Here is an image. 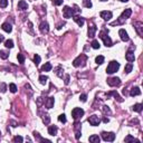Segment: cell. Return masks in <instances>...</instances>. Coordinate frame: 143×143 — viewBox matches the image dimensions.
I'll return each instance as SVG.
<instances>
[{
	"mask_svg": "<svg viewBox=\"0 0 143 143\" xmlns=\"http://www.w3.org/2000/svg\"><path fill=\"white\" fill-rule=\"evenodd\" d=\"M118 68H120V63L116 62V60H112V62H109V64L107 65L106 73L107 74H114L115 72L118 71Z\"/></svg>",
	"mask_w": 143,
	"mask_h": 143,
	"instance_id": "1",
	"label": "cell"
},
{
	"mask_svg": "<svg viewBox=\"0 0 143 143\" xmlns=\"http://www.w3.org/2000/svg\"><path fill=\"white\" fill-rule=\"evenodd\" d=\"M131 13H132V10H131V9H125V10L122 12V15L120 16V20H117V21H115V22H112V26L123 24V22H124V20L127 19V18L131 16Z\"/></svg>",
	"mask_w": 143,
	"mask_h": 143,
	"instance_id": "2",
	"label": "cell"
},
{
	"mask_svg": "<svg viewBox=\"0 0 143 143\" xmlns=\"http://www.w3.org/2000/svg\"><path fill=\"white\" fill-rule=\"evenodd\" d=\"M100 38L104 41V45L106 47H111L112 45H113L112 39L109 38V36H107V33L105 30H103V31H101V33H100Z\"/></svg>",
	"mask_w": 143,
	"mask_h": 143,
	"instance_id": "3",
	"label": "cell"
},
{
	"mask_svg": "<svg viewBox=\"0 0 143 143\" xmlns=\"http://www.w3.org/2000/svg\"><path fill=\"white\" fill-rule=\"evenodd\" d=\"M86 59H87V57L84 55V54H82V55H79L76 59H74V62H73V65L75 67H79V66H84L85 65V63H86Z\"/></svg>",
	"mask_w": 143,
	"mask_h": 143,
	"instance_id": "4",
	"label": "cell"
},
{
	"mask_svg": "<svg viewBox=\"0 0 143 143\" xmlns=\"http://www.w3.org/2000/svg\"><path fill=\"white\" fill-rule=\"evenodd\" d=\"M83 115H84V109L80 108V107H75V108L72 111V116H73V118L75 121L82 118Z\"/></svg>",
	"mask_w": 143,
	"mask_h": 143,
	"instance_id": "5",
	"label": "cell"
},
{
	"mask_svg": "<svg viewBox=\"0 0 143 143\" xmlns=\"http://www.w3.org/2000/svg\"><path fill=\"white\" fill-rule=\"evenodd\" d=\"M63 15H64L65 18H71L73 16H75V9H72L71 7L65 6L64 9H63Z\"/></svg>",
	"mask_w": 143,
	"mask_h": 143,
	"instance_id": "6",
	"label": "cell"
},
{
	"mask_svg": "<svg viewBox=\"0 0 143 143\" xmlns=\"http://www.w3.org/2000/svg\"><path fill=\"white\" fill-rule=\"evenodd\" d=\"M102 138L104 141L112 142V141L115 140V134L113 132H102Z\"/></svg>",
	"mask_w": 143,
	"mask_h": 143,
	"instance_id": "7",
	"label": "cell"
},
{
	"mask_svg": "<svg viewBox=\"0 0 143 143\" xmlns=\"http://www.w3.org/2000/svg\"><path fill=\"white\" fill-rule=\"evenodd\" d=\"M87 122H88L91 125H93V126H97V125L100 124L101 120L97 115H91L88 118H87Z\"/></svg>",
	"mask_w": 143,
	"mask_h": 143,
	"instance_id": "8",
	"label": "cell"
},
{
	"mask_svg": "<svg viewBox=\"0 0 143 143\" xmlns=\"http://www.w3.org/2000/svg\"><path fill=\"white\" fill-rule=\"evenodd\" d=\"M107 84L112 87H115V86H120L121 85V79L118 77H112L107 79Z\"/></svg>",
	"mask_w": 143,
	"mask_h": 143,
	"instance_id": "9",
	"label": "cell"
},
{
	"mask_svg": "<svg viewBox=\"0 0 143 143\" xmlns=\"http://www.w3.org/2000/svg\"><path fill=\"white\" fill-rule=\"evenodd\" d=\"M96 30H97V28H96V26L94 24L88 25V30H87V35H88V37L89 38H93L94 36H95Z\"/></svg>",
	"mask_w": 143,
	"mask_h": 143,
	"instance_id": "10",
	"label": "cell"
},
{
	"mask_svg": "<svg viewBox=\"0 0 143 143\" xmlns=\"http://www.w3.org/2000/svg\"><path fill=\"white\" fill-rule=\"evenodd\" d=\"M39 30H40V33L41 34H47L49 31V25H48V22H46V21H44V22H41L40 24V26H39Z\"/></svg>",
	"mask_w": 143,
	"mask_h": 143,
	"instance_id": "11",
	"label": "cell"
},
{
	"mask_svg": "<svg viewBox=\"0 0 143 143\" xmlns=\"http://www.w3.org/2000/svg\"><path fill=\"white\" fill-rule=\"evenodd\" d=\"M100 16H101V18H103L104 20H109L112 18V16H113V13H112L111 11L104 10V11H101Z\"/></svg>",
	"mask_w": 143,
	"mask_h": 143,
	"instance_id": "12",
	"label": "cell"
},
{
	"mask_svg": "<svg viewBox=\"0 0 143 143\" xmlns=\"http://www.w3.org/2000/svg\"><path fill=\"white\" fill-rule=\"evenodd\" d=\"M118 35H120L121 39L123 40V41H129V35H127V33L125 31V29H120V31H118Z\"/></svg>",
	"mask_w": 143,
	"mask_h": 143,
	"instance_id": "13",
	"label": "cell"
},
{
	"mask_svg": "<svg viewBox=\"0 0 143 143\" xmlns=\"http://www.w3.org/2000/svg\"><path fill=\"white\" fill-rule=\"evenodd\" d=\"M125 58H126V60L129 63H132L134 62V59H135V56H134V53L132 50H127L126 54H125Z\"/></svg>",
	"mask_w": 143,
	"mask_h": 143,
	"instance_id": "14",
	"label": "cell"
},
{
	"mask_svg": "<svg viewBox=\"0 0 143 143\" xmlns=\"http://www.w3.org/2000/svg\"><path fill=\"white\" fill-rule=\"evenodd\" d=\"M134 27H135V30H136V33H138V35L142 37V35H143V31H142L143 24L142 22H135V24H134Z\"/></svg>",
	"mask_w": 143,
	"mask_h": 143,
	"instance_id": "15",
	"label": "cell"
},
{
	"mask_svg": "<svg viewBox=\"0 0 143 143\" xmlns=\"http://www.w3.org/2000/svg\"><path fill=\"white\" fill-rule=\"evenodd\" d=\"M73 17H74V21H75L79 27H82L83 25H84V22H85L84 18L79 17V16H73Z\"/></svg>",
	"mask_w": 143,
	"mask_h": 143,
	"instance_id": "16",
	"label": "cell"
},
{
	"mask_svg": "<svg viewBox=\"0 0 143 143\" xmlns=\"http://www.w3.org/2000/svg\"><path fill=\"white\" fill-rule=\"evenodd\" d=\"M27 8H28V3H27L25 0H20V1L18 2V9H20V10H26Z\"/></svg>",
	"mask_w": 143,
	"mask_h": 143,
	"instance_id": "17",
	"label": "cell"
},
{
	"mask_svg": "<svg viewBox=\"0 0 143 143\" xmlns=\"http://www.w3.org/2000/svg\"><path fill=\"white\" fill-rule=\"evenodd\" d=\"M1 28L3 29L6 33H11V30H12V27H11V25L9 24V22H4V24H2Z\"/></svg>",
	"mask_w": 143,
	"mask_h": 143,
	"instance_id": "18",
	"label": "cell"
},
{
	"mask_svg": "<svg viewBox=\"0 0 143 143\" xmlns=\"http://www.w3.org/2000/svg\"><path fill=\"white\" fill-rule=\"evenodd\" d=\"M109 95H113L114 97H115V100H116V101H118V102H123V98L121 97L120 95H118V94H117V92H115V91H112L111 93H108V94H107V97H108Z\"/></svg>",
	"mask_w": 143,
	"mask_h": 143,
	"instance_id": "19",
	"label": "cell"
},
{
	"mask_svg": "<svg viewBox=\"0 0 143 143\" xmlns=\"http://www.w3.org/2000/svg\"><path fill=\"white\" fill-rule=\"evenodd\" d=\"M48 133L53 136L56 135V134H57V126H56V125H50V126L48 127Z\"/></svg>",
	"mask_w": 143,
	"mask_h": 143,
	"instance_id": "20",
	"label": "cell"
},
{
	"mask_svg": "<svg viewBox=\"0 0 143 143\" xmlns=\"http://www.w3.org/2000/svg\"><path fill=\"white\" fill-rule=\"evenodd\" d=\"M141 94V91L139 87H133V88L131 89V92H130V95L131 96H138Z\"/></svg>",
	"mask_w": 143,
	"mask_h": 143,
	"instance_id": "21",
	"label": "cell"
},
{
	"mask_svg": "<svg viewBox=\"0 0 143 143\" xmlns=\"http://www.w3.org/2000/svg\"><path fill=\"white\" fill-rule=\"evenodd\" d=\"M54 103H55L54 97H48L47 98V102H46V107L47 108H51V107L54 106Z\"/></svg>",
	"mask_w": 143,
	"mask_h": 143,
	"instance_id": "22",
	"label": "cell"
},
{
	"mask_svg": "<svg viewBox=\"0 0 143 143\" xmlns=\"http://www.w3.org/2000/svg\"><path fill=\"white\" fill-rule=\"evenodd\" d=\"M100 141H101V139L98 135H91L89 136V142H92V143H100Z\"/></svg>",
	"mask_w": 143,
	"mask_h": 143,
	"instance_id": "23",
	"label": "cell"
},
{
	"mask_svg": "<svg viewBox=\"0 0 143 143\" xmlns=\"http://www.w3.org/2000/svg\"><path fill=\"white\" fill-rule=\"evenodd\" d=\"M132 69H133V64H132V63H129V64H126V65H125L124 72H125V73H126V74L131 73V72H132Z\"/></svg>",
	"mask_w": 143,
	"mask_h": 143,
	"instance_id": "24",
	"label": "cell"
},
{
	"mask_svg": "<svg viewBox=\"0 0 143 143\" xmlns=\"http://www.w3.org/2000/svg\"><path fill=\"white\" fill-rule=\"evenodd\" d=\"M51 68H53V66H51L50 63H46V64H45L44 66L41 67V71H42V72H49Z\"/></svg>",
	"mask_w": 143,
	"mask_h": 143,
	"instance_id": "25",
	"label": "cell"
},
{
	"mask_svg": "<svg viewBox=\"0 0 143 143\" xmlns=\"http://www.w3.org/2000/svg\"><path fill=\"white\" fill-rule=\"evenodd\" d=\"M63 74H64V69H63L62 66H58L57 68H56V75L58 76V77L62 78L63 77Z\"/></svg>",
	"mask_w": 143,
	"mask_h": 143,
	"instance_id": "26",
	"label": "cell"
},
{
	"mask_svg": "<svg viewBox=\"0 0 143 143\" xmlns=\"http://www.w3.org/2000/svg\"><path fill=\"white\" fill-rule=\"evenodd\" d=\"M124 142H140L139 140H136L135 138H133V136H131V135H127L126 138L124 139Z\"/></svg>",
	"mask_w": 143,
	"mask_h": 143,
	"instance_id": "27",
	"label": "cell"
},
{
	"mask_svg": "<svg viewBox=\"0 0 143 143\" xmlns=\"http://www.w3.org/2000/svg\"><path fill=\"white\" fill-rule=\"evenodd\" d=\"M132 109H133L134 112H138V113H140V112L142 111V104L138 103V104H135L133 107H132Z\"/></svg>",
	"mask_w": 143,
	"mask_h": 143,
	"instance_id": "28",
	"label": "cell"
},
{
	"mask_svg": "<svg viewBox=\"0 0 143 143\" xmlns=\"http://www.w3.org/2000/svg\"><path fill=\"white\" fill-rule=\"evenodd\" d=\"M95 62L97 65H102L103 63H104V56H102V55L97 56V57L95 58Z\"/></svg>",
	"mask_w": 143,
	"mask_h": 143,
	"instance_id": "29",
	"label": "cell"
},
{
	"mask_svg": "<svg viewBox=\"0 0 143 143\" xmlns=\"http://www.w3.org/2000/svg\"><path fill=\"white\" fill-rule=\"evenodd\" d=\"M47 80H48V77H47L46 75H40V76H39V82H40V84L45 85V84L47 83Z\"/></svg>",
	"mask_w": 143,
	"mask_h": 143,
	"instance_id": "30",
	"label": "cell"
},
{
	"mask_svg": "<svg viewBox=\"0 0 143 143\" xmlns=\"http://www.w3.org/2000/svg\"><path fill=\"white\" fill-rule=\"evenodd\" d=\"M4 46L7 47V48H12L13 47V41L11 39H8L4 41Z\"/></svg>",
	"mask_w": 143,
	"mask_h": 143,
	"instance_id": "31",
	"label": "cell"
},
{
	"mask_svg": "<svg viewBox=\"0 0 143 143\" xmlns=\"http://www.w3.org/2000/svg\"><path fill=\"white\" fill-rule=\"evenodd\" d=\"M92 47H93L94 49H98L101 47V45H100V42H98V40H93L92 41Z\"/></svg>",
	"mask_w": 143,
	"mask_h": 143,
	"instance_id": "32",
	"label": "cell"
},
{
	"mask_svg": "<svg viewBox=\"0 0 143 143\" xmlns=\"http://www.w3.org/2000/svg\"><path fill=\"white\" fill-rule=\"evenodd\" d=\"M9 56V54L7 53L6 50H0V57L2 58V59H7Z\"/></svg>",
	"mask_w": 143,
	"mask_h": 143,
	"instance_id": "33",
	"label": "cell"
},
{
	"mask_svg": "<svg viewBox=\"0 0 143 143\" xmlns=\"http://www.w3.org/2000/svg\"><path fill=\"white\" fill-rule=\"evenodd\" d=\"M17 58H18V62H19L20 64H24V63H25V56L22 55V54H18Z\"/></svg>",
	"mask_w": 143,
	"mask_h": 143,
	"instance_id": "34",
	"label": "cell"
},
{
	"mask_svg": "<svg viewBox=\"0 0 143 143\" xmlns=\"http://www.w3.org/2000/svg\"><path fill=\"white\" fill-rule=\"evenodd\" d=\"M9 89H10L11 93H16V92H17V86H16L13 83H11V84L9 85Z\"/></svg>",
	"mask_w": 143,
	"mask_h": 143,
	"instance_id": "35",
	"label": "cell"
},
{
	"mask_svg": "<svg viewBox=\"0 0 143 143\" xmlns=\"http://www.w3.org/2000/svg\"><path fill=\"white\" fill-rule=\"evenodd\" d=\"M42 121H44L45 124H49V122H50V117H49L48 114H45L44 117H42Z\"/></svg>",
	"mask_w": 143,
	"mask_h": 143,
	"instance_id": "36",
	"label": "cell"
},
{
	"mask_svg": "<svg viewBox=\"0 0 143 143\" xmlns=\"http://www.w3.org/2000/svg\"><path fill=\"white\" fill-rule=\"evenodd\" d=\"M58 121L62 123H66L67 120H66V116H65V114H60L59 116H58Z\"/></svg>",
	"mask_w": 143,
	"mask_h": 143,
	"instance_id": "37",
	"label": "cell"
},
{
	"mask_svg": "<svg viewBox=\"0 0 143 143\" xmlns=\"http://www.w3.org/2000/svg\"><path fill=\"white\" fill-rule=\"evenodd\" d=\"M34 63H35L36 66H37V65H39V63H40V56L39 55H35V56H34Z\"/></svg>",
	"mask_w": 143,
	"mask_h": 143,
	"instance_id": "38",
	"label": "cell"
},
{
	"mask_svg": "<svg viewBox=\"0 0 143 143\" xmlns=\"http://www.w3.org/2000/svg\"><path fill=\"white\" fill-rule=\"evenodd\" d=\"M83 3H84V7H86V8H92L91 0H83Z\"/></svg>",
	"mask_w": 143,
	"mask_h": 143,
	"instance_id": "39",
	"label": "cell"
},
{
	"mask_svg": "<svg viewBox=\"0 0 143 143\" xmlns=\"http://www.w3.org/2000/svg\"><path fill=\"white\" fill-rule=\"evenodd\" d=\"M0 91H1V93H6L7 85L4 84V83H0Z\"/></svg>",
	"mask_w": 143,
	"mask_h": 143,
	"instance_id": "40",
	"label": "cell"
},
{
	"mask_svg": "<svg viewBox=\"0 0 143 143\" xmlns=\"http://www.w3.org/2000/svg\"><path fill=\"white\" fill-rule=\"evenodd\" d=\"M8 6V0H0V7L1 8H6Z\"/></svg>",
	"mask_w": 143,
	"mask_h": 143,
	"instance_id": "41",
	"label": "cell"
},
{
	"mask_svg": "<svg viewBox=\"0 0 143 143\" xmlns=\"http://www.w3.org/2000/svg\"><path fill=\"white\" fill-rule=\"evenodd\" d=\"M22 141H24V139H22L20 135H17V136H15V138H13V142H19V143H21Z\"/></svg>",
	"mask_w": 143,
	"mask_h": 143,
	"instance_id": "42",
	"label": "cell"
},
{
	"mask_svg": "<svg viewBox=\"0 0 143 143\" xmlns=\"http://www.w3.org/2000/svg\"><path fill=\"white\" fill-rule=\"evenodd\" d=\"M79 101H82V102H86V101H87V95H86V94H80V95H79Z\"/></svg>",
	"mask_w": 143,
	"mask_h": 143,
	"instance_id": "43",
	"label": "cell"
},
{
	"mask_svg": "<svg viewBox=\"0 0 143 143\" xmlns=\"http://www.w3.org/2000/svg\"><path fill=\"white\" fill-rule=\"evenodd\" d=\"M53 3L55 4V6H60V4L63 3V0H54Z\"/></svg>",
	"mask_w": 143,
	"mask_h": 143,
	"instance_id": "44",
	"label": "cell"
},
{
	"mask_svg": "<svg viewBox=\"0 0 143 143\" xmlns=\"http://www.w3.org/2000/svg\"><path fill=\"white\" fill-rule=\"evenodd\" d=\"M103 112L104 113H108V114H111V111H109V108L107 106H103Z\"/></svg>",
	"mask_w": 143,
	"mask_h": 143,
	"instance_id": "45",
	"label": "cell"
},
{
	"mask_svg": "<svg viewBox=\"0 0 143 143\" xmlns=\"http://www.w3.org/2000/svg\"><path fill=\"white\" fill-rule=\"evenodd\" d=\"M69 83V75H66V77H65V84H68Z\"/></svg>",
	"mask_w": 143,
	"mask_h": 143,
	"instance_id": "46",
	"label": "cell"
},
{
	"mask_svg": "<svg viewBox=\"0 0 143 143\" xmlns=\"http://www.w3.org/2000/svg\"><path fill=\"white\" fill-rule=\"evenodd\" d=\"M3 40H4V37L1 35V34H0V42H1V41H3Z\"/></svg>",
	"mask_w": 143,
	"mask_h": 143,
	"instance_id": "47",
	"label": "cell"
},
{
	"mask_svg": "<svg viewBox=\"0 0 143 143\" xmlns=\"http://www.w3.org/2000/svg\"><path fill=\"white\" fill-rule=\"evenodd\" d=\"M103 121H104V122H105V123H107V122H108V121H109V120H108V118H106V117H104V120H103Z\"/></svg>",
	"mask_w": 143,
	"mask_h": 143,
	"instance_id": "48",
	"label": "cell"
},
{
	"mask_svg": "<svg viewBox=\"0 0 143 143\" xmlns=\"http://www.w3.org/2000/svg\"><path fill=\"white\" fill-rule=\"evenodd\" d=\"M120 1H122V2H127L129 0H120Z\"/></svg>",
	"mask_w": 143,
	"mask_h": 143,
	"instance_id": "49",
	"label": "cell"
},
{
	"mask_svg": "<svg viewBox=\"0 0 143 143\" xmlns=\"http://www.w3.org/2000/svg\"><path fill=\"white\" fill-rule=\"evenodd\" d=\"M101 1H106V0H101Z\"/></svg>",
	"mask_w": 143,
	"mask_h": 143,
	"instance_id": "50",
	"label": "cell"
}]
</instances>
